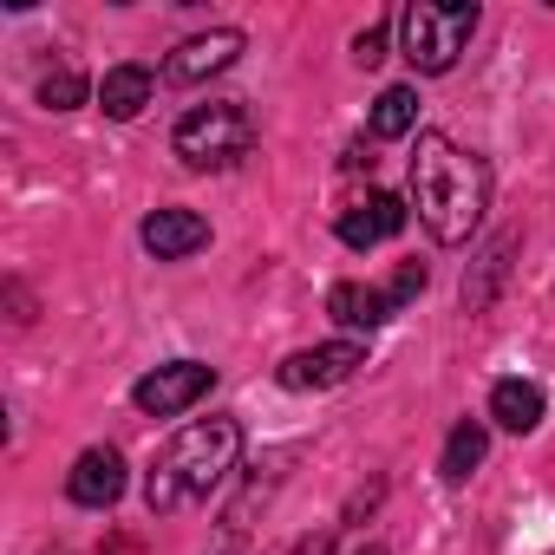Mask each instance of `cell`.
<instances>
[{
    "mask_svg": "<svg viewBox=\"0 0 555 555\" xmlns=\"http://www.w3.org/2000/svg\"><path fill=\"white\" fill-rule=\"evenodd\" d=\"M405 216H412V203L405 196H392V190H373L366 203H353V209H340V242L347 248H379V242H392L399 229H405Z\"/></svg>",
    "mask_w": 555,
    "mask_h": 555,
    "instance_id": "obj_9",
    "label": "cell"
},
{
    "mask_svg": "<svg viewBox=\"0 0 555 555\" xmlns=\"http://www.w3.org/2000/svg\"><path fill=\"white\" fill-rule=\"evenodd\" d=\"M138 235H144V248H151L157 261H183V255L209 248V222H203L196 209H183V203H170V209H151Z\"/></svg>",
    "mask_w": 555,
    "mask_h": 555,
    "instance_id": "obj_10",
    "label": "cell"
},
{
    "mask_svg": "<svg viewBox=\"0 0 555 555\" xmlns=\"http://www.w3.org/2000/svg\"><path fill=\"white\" fill-rule=\"evenodd\" d=\"M477 34V0H412V8L399 14V47L412 60V73L438 79L464 60Z\"/></svg>",
    "mask_w": 555,
    "mask_h": 555,
    "instance_id": "obj_3",
    "label": "cell"
},
{
    "mask_svg": "<svg viewBox=\"0 0 555 555\" xmlns=\"http://www.w3.org/2000/svg\"><path fill=\"white\" fill-rule=\"evenodd\" d=\"M483 451H490V431H483V418H457L451 425V438H444V483H464L477 464H483Z\"/></svg>",
    "mask_w": 555,
    "mask_h": 555,
    "instance_id": "obj_15",
    "label": "cell"
},
{
    "mask_svg": "<svg viewBox=\"0 0 555 555\" xmlns=\"http://www.w3.org/2000/svg\"><path fill=\"white\" fill-rule=\"evenodd\" d=\"M418 125V92L412 86H386L373 99V138H412Z\"/></svg>",
    "mask_w": 555,
    "mask_h": 555,
    "instance_id": "obj_16",
    "label": "cell"
},
{
    "mask_svg": "<svg viewBox=\"0 0 555 555\" xmlns=\"http://www.w3.org/2000/svg\"><path fill=\"white\" fill-rule=\"evenodd\" d=\"M288 555H334V535H308V542H295Z\"/></svg>",
    "mask_w": 555,
    "mask_h": 555,
    "instance_id": "obj_19",
    "label": "cell"
},
{
    "mask_svg": "<svg viewBox=\"0 0 555 555\" xmlns=\"http://www.w3.org/2000/svg\"><path fill=\"white\" fill-rule=\"evenodd\" d=\"M412 209L418 222L431 229V242L457 248L483 229V209H490V164L464 144H451L444 131H418V151H412Z\"/></svg>",
    "mask_w": 555,
    "mask_h": 555,
    "instance_id": "obj_1",
    "label": "cell"
},
{
    "mask_svg": "<svg viewBox=\"0 0 555 555\" xmlns=\"http://www.w3.org/2000/svg\"><path fill=\"white\" fill-rule=\"evenodd\" d=\"M490 418L503 425V431H535L542 425V386L535 379H496L490 386Z\"/></svg>",
    "mask_w": 555,
    "mask_h": 555,
    "instance_id": "obj_14",
    "label": "cell"
},
{
    "mask_svg": "<svg viewBox=\"0 0 555 555\" xmlns=\"http://www.w3.org/2000/svg\"><path fill=\"white\" fill-rule=\"evenodd\" d=\"M170 151H177L190 170H222V164H235V157L255 151V118H248V105H235V99H229V105H196V112L177 118Z\"/></svg>",
    "mask_w": 555,
    "mask_h": 555,
    "instance_id": "obj_4",
    "label": "cell"
},
{
    "mask_svg": "<svg viewBox=\"0 0 555 555\" xmlns=\"http://www.w3.org/2000/svg\"><path fill=\"white\" fill-rule=\"evenodd\" d=\"M151 92H157L151 66H112V73L99 79V112L125 125V118H138V112L151 105Z\"/></svg>",
    "mask_w": 555,
    "mask_h": 555,
    "instance_id": "obj_13",
    "label": "cell"
},
{
    "mask_svg": "<svg viewBox=\"0 0 555 555\" xmlns=\"http://www.w3.org/2000/svg\"><path fill=\"white\" fill-rule=\"evenodd\" d=\"M509 255H516V229H503V235H490V248L464 268V314H483L490 301H496V288H503V274H509Z\"/></svg>",
    "mask_w": 555,
    "mask_h": 555,
    "instance_id": "obj_12",
    "label": "cell"
},
{
    "mask_svg": "<svg viewBox=\"0 0 555 555\" xmlns=\"http://www.w3.org/2000/svg\"><path fill=\"white\" fill-rule=\"evenodd\" d=\"M86 73H73V66H53L47 79H40V105L47 112H73V105H86Z\"/></svg>",
    "mask_w": 555,
    "mask_h": 555,
    "instance_id": "obj_17",
    "label": "cell"
},
{
    "mask_svg": "<svg viewBox=\"0 0 555 555\" xmlns=\"http://www.w3.org/2000/svg\"><path fill=\"white\" fill-rule=\"evenodd\" d=\"M327 314L340 321V327H386L392 314H405L399 308V295L392 288H366V282H334V295H327Z\"/></svg>",
    "mask_w": 555,
    "mask_h": 555,
    "instance_id": "obj_11",
    "label": "cell"
},
{
    "mask_svg": "<svg viewBox=\"0 0 555 555\" xmlns=\"http://www.w3.org/2000/svg\"><path fill=\"white\" fill-rule=\"evenodd\" d=\"M360 366H366V347L360 340H327V347L288 353L282 366H274V379H282L288 392H327V386H347Z\"/></svg>",
    "mask_w": 555,
    "mask_h": 555,
    "instance_id": "obj_6",
    "label": "cell"
},
{
    "mask_svg": "<svg viewBox=\"0 0 555 555\" xmlns=\"http://www.w3.org/2000/svg\"><path fill=\"white\" fill-rule=\"evenodd\" d=\"M242 34L235 27H209V34H196V40H183L170 60H164V79L170 86H203V79H216V73H229L235 60H242Z\"/></svg>",
    "mask_w": 555,
    "mask_h": 555,
    "instance_id": "obj_7",
    "label": "cell"
},
{
    "mask_svg": "<svg viewBox=\"0 0 555 555\" xmlns=\"http://www.w3.org/2000/svg\"><path fill=\"white\" fill-rule=\"evenodd\" d=\"M66 496H73L79 509H112V503L125 496V457H118L112 444L79 451L73 470H66Z\"/></svg>",
    "mask_w": 555,
    "mask_h": 555,
    "instance_id": "obj_8",
    "label": "cell"
},
{
    "mask_svg": "<svg viewBox=\"0 0 555 555\" xmlns=\"http://www.w3.org/2000/svg\"><path fill=\"white\" fill-rule=\"evenodd\" d=\"M386 40H392V27H386V21H379V27H366V34H360V40H353V60H360V66H366V73H373V66H379V60H386Z\"/></svg>",
    "mask_w": 555,
    "mask_h": 555,
    "instance_id": "obj_18",
    "label": "cell"
},
{
    "mask_svg": "<svg viewBox=\"0 0 555 555\" xmlns=\"http://www.w3.org/2000/svg\"><path fill=\"white\" fill-rule=\"evenodd\" d=\"M235 457H242V425H235V418H196V425L170 431V438L157 444L151 470H144V503H151V516H183V509L209 503V496L229 483Z\"/></svg>",
    "mask_w": 555,
    "mask_h": 555,
    "instance_id": "obj_2",
    "label": "cell"
},
{
    "mask_svg": "<svg viewBox=\"0 0 555 555\" xmlns=\"http://www.w3.org/2000/svg\"><path fill=\"white\" fill-rule=\"evenodd\" d=\"M209 386H216V366H203V360H170V366H157V373H144V379L131 386V405H138L144 418H177V412H190Z\"/></svg>",
    "mask_w": 555,
    "mask_h": 555,
    "instance_id": "obj_5",
    "label": "cell"
},
{
    "mask_svg": "<svg viewBox=\"0 0 555 555\" xmlns=\"http://www.w3.org/2000/svg\"><path fill=\"white\" fill-rule=\"evenodd\" d=\"M366 555H386V548H366Z\"/></svg>",
    "mask_w": 555,
    "mask_h": 555,
    "instance_id": "obj_20",
    "label": "cell"
}]
</instances>
